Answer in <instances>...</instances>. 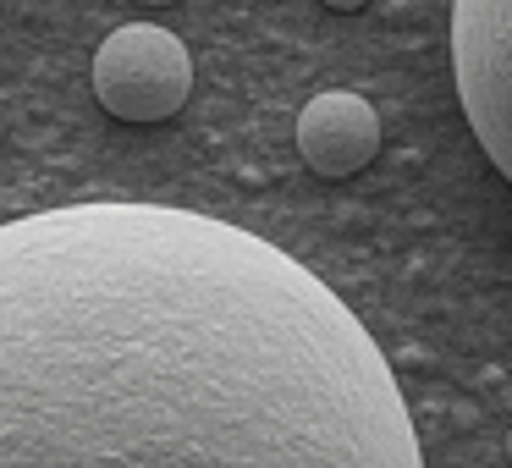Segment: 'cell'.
<instances>
[{"label": "cell", "mask_w": 512, "mask_h": 468, "mask_svg": "<svg viewBox=\"0 0 512 468\" xmlns=\"http://www.w3.org/2000/svg\"><path fill=\"white\" fill-rule=\"evenodd\" d=\"M0 468H424L353 309L177 204L0 226Z\"/></svg>", "instance_id": "6da1fadb"}, {"label": "cell", "mask_w": 512, "mask_h": 468, "mask_svg": "<svg viewBox=\"0 0 512 468\" xmlns=\"http://www.w3.org/2000/svg\"><path fill=\"white\" fill-rule=\"evenodd\" d=\"M452 78L479 149L512 182V0H452Z\"/></svg>", "instance_id": "7a4b0ae2"}, {"label": "cell", "mask_w": 512, "mask_h": 468, "mask_svg": "<svg viewBox=\"0 0 512 468\" xmlns=\"http://www.w3.org/2000/svg\"><path fill=\"white\" fill-rule=\"evenodd\" d=\"M193 94V61L171 28L127 23L94 50V100L116 122H166Z\"/></svg>", "instance_id": "3957f363"}, {"label": "cell", "mask_w": 512, "mask_h": 468, "mask_svg": "<svg viewBox=\"0 0 512 468\" xmlns=\"http://www.w3.org/2000/svg\"><path fill=\"white\" fill-rule=\"evenodd\" d=\"M298 155L314 177H353L380 155V116L364 94L325 89L298 111Z\"/></svg>", "instance_id": "277c9868"}, {"label": "cell", "mask_w": 512, "mask_h": 468, "mask_svg": "<svg viewBox=\"0 0 512 468\" xmlns=\"http://www.w3.org/2000/svg\"><path fill=\"white\" fill-rule=\"evenodd\" d=\"M325 6H331V12H358L364 0H325Z\"/></svg>", "instance_id": "5b68a950"}, {"label": "cell", "mask_w": 512, "mask_h": 468, "mask_svg": "<svg viewBox=\"0 0 512 468\" xmlns=\"http://www.w3.org/2000/svg\"><path fill=\"white\" fill-rule=\"evenodd\" d=\"M138 6H155V12H160V6H177V0H138Z\"/></svg>", "instance_id": "8992f818"}, {"label": "cell", "mask_w": 512, "mask_h": 468, "mask_svg": "<svg viewBox=\"0 0 512 468\" xmlns=\"http://www.w3.org/2000/svg\"><path fill=\"white\" fill-rule=\"evenodd\" d=\"M507 463H512V435H507Z\"/></svg>", "instance_id": "52a82bcc"}, {"label": "cell", "mask_w": 512, "mask_h": 468, "mask_svg": "<svg viewBox=\"0 0 512 468\" xmlns=\"http://www.w3.org/2000/svg\"><path fill=\"white\" fill-rule=\"evenodd\" d=\"M0 138H6V127H0Z\"/></svg>", "instance_id": "ba28073f"}]
</instances>
